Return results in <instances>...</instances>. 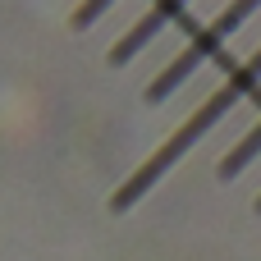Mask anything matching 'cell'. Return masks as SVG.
Listing matches in <instances>:
<instances>
[{
	"mask_svg": "<svg viewBox=\"0 0 261 261\" xmlns=\"http://www.w3.org/2000/svg\"><path fill=\"white\" fill-rule=\"evenodd\" d=\"M184 5H188V0H151V5H147V14H142V18H138V23H133L119 41H115L110 60H115V64L133 60V55H138V50H142V46H147L161 28H170L174 18H184Z\"/></svg>",
	"mask_w": 261,
	"mask_h": 261,
	"instance_id": "cell-3",
	"label": "cell"
},
{
	"mask_svg": "<svg viewBox=\"0 0 261 261\" xmlns=\"http://www.w3.org/2000/svg\"><path fill=\"white\" fill-rule=\"evenodd\" d=\"M257 83H261V50H252V55H248V60H243V64L220 83V92H216L211 101H202V106L184 119V128H179L174 138H165V142H161V147H156V151H151V156H147V161H142L124 184H119V193L110 197L115 211H128V206H133V202H138V197H142V193H147V188H151V184H156V179H161V174H165V170H170V165H174V161H179V156H184V151H188V147L211 128V124H220V119H225L243 96H252Z\"/></svg>",
	"mask_w": 261,
	"mask_h": 261,
	"instance_id": "cell-1",
	"label": "cell"
},
{
	"mask_svg": "<svg viewBox=\"0 0 261 261\" xmlns=\"http://www.w3.org/2000/svg\"><path fill=\"white\" fill-rule=\"evenodd\" d=\"M257 5H261V0H234L225 14H216L206 28H197V32L188 37V46H184V50H179V55L156 73V83H151V92H147V96H151V101H165L179 83H188V78H193V73L216 55V50H220V41H225L229 32H239V28H243V18H248Z\"/></svg>",
	"mask_w": 261,
	"mask_h": 261,
	"instance_id": "cell-2",
	"label": "cell"
},
{
	"mask_svg": "<svg viewBox=\"0 0 261 261\" xmlns=\"http://www.w3.org/2000/svg\"><path fill=\"white\" fill-rule=\"evenodd\" d=\"M257 156H261V119L252 124V128H248V133H243V138H239V142H234V151L225 156L220 174H225V179H234V174H239L248 161H257Z\"/></svg>",
	"mask_w": 261,
	"mask_h": 261,
	"instance_id": "cell-4",
	"label": "cell"
},
{
	"mask_svg": "<svg viewBox=\"0 0 261 261\" xmlns=\"http://www.w3.org/2000/svg\"><path fill=\"white\" fill-rule=\"evenodd\" d=\"M110 5H115V0H83V5L73 9V28H87V23H92L96 14H106Z\"/></svg>",
	"mask_w": 261,
	"mask_h": 261,
	"instance_id": "cell-5",
	"label": "cell"
}]
</instances>
